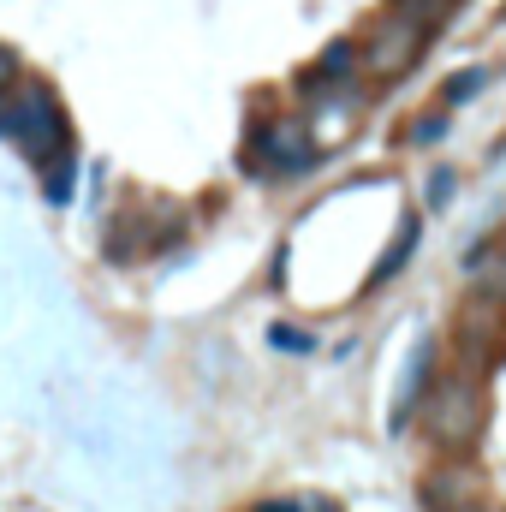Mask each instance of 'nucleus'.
<instances>
[{"instance_id":"nucleus-5","label":"nucleus","mask_w":506,"mask_h":512,"mask_svg":"<svg viewBox=\"0 0 506 512\" xmlns=\"http://www.w3.org/2000/svg\"><path fill=\"white\" fill-rule=\"evenodd\" d=\"M471 280L483 298H501L506 304V239H495L483 256H471Z\"/></svg>"},{"instance_id":"nucleus-8","label":"nucleus","mask_w":506,"mask_h":512,"mask_svg":"<svg viewBox=\"0 0 506 512\" xmlns=\"http://www.w3.org/2000/svg\"><path fill=\"white\" fill-rule=\"evenodd\" d=\"M411 6H417V12H441L447 0H411Z\"/></svg>"},{"instance_id":"nucleus-7","label":"nucleus","mask_w":506,"mask_h":512,"mask_svg":"<svg viewBox=\"0 0 506 512\" xmlns=\"http://www.w3.org/2000/svg\"><path fill=\"white\" fill-rule=\"evenodd\" d=\"M6 78H12V54L0 48V84H6Z\"/></svg>"},{"instance_id":"nucleus-6","label":"nucleus","mask_w":506,"mask_h":512,"mask_svg":"<svg viewBox=\"0 0 506 512\" xmlns=\"http://www.w3.org/2000/svg\"><path fill=\"white\" fill-rule=\"evenodd\" d=\"M477 84H483V72H465V78H453V90H447V96L459 102V96H465V90H477Z\"/></svg>"},{"instance_id":"nucleus-9","label":"nucleus","mask_w":506,"mask_h":512,"mask_svg":"<svg viewBox=\"0 0 506 512\" xmlns=\"http://www.w3.org/2000/svg\"><path fill=\"white\" fill-rule=\"evenodd\" d=\"M471 512H501V507H489V501H477V507H471Z\"/></svg>"},{"instance_id":"nucleus-3","label":"nucleus","mask_w":506,"mask_h":512,"mask_svg":"<svg viewBox=\"0 0 506 512\" xmlns=\"http://www.w3.org/2000/svg\"><path fill=\"white\" fill-rule=\"evenodd\" d=\"M501 328H506V304H501V298H483V292H477V298L465 304V316H459V334H465L459 346H465V364H471V370L501 358V346H506Z\"/></svg>"},{"instance_id":"nucleus-1","label":"nucleus","mask_w":506,"mask_h":512,"mask_svg":"<svg viewBox=\"0 0 506 512\" xmlns=\"http://www.w3.org/2000/svg\"><path fill=\"white\" fill-rule=\"evenodd\" d=\"M423 429H429V441H435L441 453H465V447L483 435V387H477L471 370L435 382L429 405H423Z\"/></svg>"},{"instance_id":"nucleus-4","label":"nucleus","mask_w":506,"mask_h":512,"mask_svg":"<svg viewBox=\"0 0 506 512\" xmlns=\"http://www.w3.org/2000/svg\"><path fill=\"white\" fill-rule=\"evenodd\" d=\"M423 495H429V507H435V512H471L477 501H483V477L453 465V471L429 477V489H423Z\"/></svg>"},{"instance_id":"nucleus-2","label":"nucleus","mask_w":506,"mask_h":512,"mask_svg":"<svg viewBox=\"0 0 506 512\" xmlns=\"http://www.w3.org/2000/svg\"><path fill=\"white\" fill-rule=\"evenodd\" d=\"M417 42H423V12L405 0L399 12H387V24L370 36V48H364V66H370L376 78H399V72L417 60Z\"/></svg>"}]
</instances>
